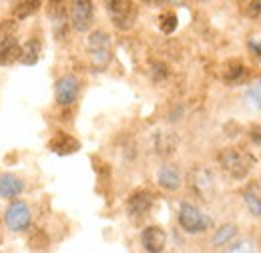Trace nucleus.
Returning a JSON list of instances; mask_svg holds the SVG:
<instances>
[{
  "label": "nucleus",
  "mask_w": 261,
  "mask_h": 253,
  "mask_svg": "<svg viewBox=\"0 0 261 253\" xmlns=\"http://www.w3.org/2000/svg\"><path fill=\"white\" fill-rule=\"evenodd\" d=\"M87 50H89V57H91V64L102 70L107 68L111 63V36L105 31H93L87 38Z\"/></svg>",
  "instance_id": "nucleus-1"
},
{
  "label": "nucleus",
  "mask_w": 261,
  "mask_h": 253,
  "mask_svg": "<svg viewBox=\"0 0 261 253\" xmlns=\"http://www.w3.org/2000/svg\"><path fill=\"white\" fill-rule=\"evenodd\" d=\"M219 163L233 179H243L251 171L255 159L249 153H245L243 149H225L219 155Z\"/></svg>",
  "instance_id": "nucleus-2"
},
{
  "label": "nucleus",
  "mask_w": 261,
  "mask_h": 253,
  "mask_svg": "<svg viewBox=\"0 0 261 253\" xmlns=\"http://www.w3.org/2000/svg\"><path fill=\"white\" fill-rule=\"evenodd\" d=\"M177 219H179L181 229L189 235H199L211 227V219L193 203H181Z\"/></svg>",
  "instance_id": "nucleus-3"
},
{
  "label": "nucleus",
  "mask_w": 261,
  "mask_h": 253,
  "mask_svg": "<svg viewBox=\"0 0 261 253\" xmlns=\"http://www.w3.org/2000/svg\"><path fill=\"white\" fill-rule=\"evenodd\" d=\"M31 221H33V211H31L29 203L22 199H14L4 209V223H6L8 231H12V233L27 231L31 227Z\"/></svg>",
  "instance_id": "nucleus-4"
},
{
  "label": "nucleus",
  "mask_w": 261,
  "mask_h": 253,
  "mask_svg": "<svg viewBox=\"0 0 261 253\" xmlns=\"http://www.w3.org/2000/svg\"><path fill=\"white\" fill-rule=\"evenodd\" d=\"M107 12L113 24L121 31H129L137 20V4L129 0H111L107 2Z\"/></svg>",
  "instance_id": "nucleus-5"
},
{
  "label": "nucleus",
  "mask_w": 261,
  "mask_h": 253,
  "mask_svg": "<svg viewBox=\"0 0 261 253\" xmlns=\"http://www.w3.org/2000/svg\"><path fill=\"white\" fill-rule=\"evenodd\" d=\"M95 18V6L89 0H74L70 4V24L76 32H87Z\"/></svg>",
  "instance_id": "nucleus-6"
},
{
  "label": "nucleus",
  "mask_w": 261,
  "mask_h": 253,
  "mask_svg": "<svg viewBox=\"0 0 261 253\" xmlns=\"http://www.w3.org/2000/svg\"><path fill=\"white\" fill-rule=\"evenodd\" d=\"M81 91V81L74 74H65L55 83V98L61 107H70Z\"/></svg>",
  "instance_id": "nucleus-7"
},
{
  "label": "nucleus",
  "mask_w": 261,
  "mask_h": 253,
  "mask_svg": "<svg viewBox=\"0 0 261 253\" xmlns=\"http://www.w3.org/2000/svg\"><path fill=\"white\" fill-rule=\"evenodd\" d=\"M153 203H155V195L151 191L139 189L130 193V197L127 199V211L133 219H141L151 211Z\"/></svg>",
  "instance_id": "nucleus-8"
},
{
  "label": "nucleus",
  "mask_w": 261,
  "mask_h": 253,
  "mask_svg": "<svg viewBox=\"0 0 261 253\" xmlns=\"http://www.w3.org/2000/svg\"><path fill=\"white\" fill-rule=\"evenodd\" d=\"M141 245L147 253H163L167 245V233L159 225L145 227L141 233Z\"/></svg>",
  "instance_id": "nucleus-9"
},
{
  "label": "nucleus",
  "mask_w": 261,
  "mask_h": 253,
  "mask_svg": "<svg viewBox=\"0 0 261 253\" xmlns=\"http://www.w3.org/2000/svg\"><path fill=\"white\" fill-rule=\"evenodd\" d=\"M191 187L195 189L197 195H201L203 199H209L213 195V189H215V181H213V173L205 167H195L191 171Z\"/></svg>",
  "instance_id": "nucleus-10"
},
{
  "label": "nucleus",
  "mask_w": 261,
  "mask_h": 253,
  "mask_svg": "<svg viewBox=\"0 0 261 253\" xmlns=\"http://www.w3.org/2000/svg\"><path fill=\"white\" fill-rule=\"evenodd\" d=\"M48 149L53 151V153H57V155H72V153H76L79 149H81V143L72 137V135H68V133H55L53 135V139L48 141Z\"/></svg>",
  "instance_id": "nucleus-11"
},
{
  "label": "nucleus",
  "mask_w": 261,
  "mask_h": 253,
  "mask_svg": "<svg viewBox=\"0 0 261 253\" xmlns=\"http://www.w3.org/2000/svg\"><path fill=\"white\" fill-rule=\"evenodd\" d=\"M24 181L12 173H6V171H0V197L2 199H16L22 195L24 191Z\"/></svg>",
  "instance_id": "nucleus-12"
},
{
  "label": "nucleus",
  "mask_w": 261,
  "mask_h": 253,
  "mask_svg": "<svg viewBox=\"0 0 261 253\" xmlns=\"http://www.w3.org/2000/svg\"><path fill=\"white\" fill-rule=\"evenodd\" d=\"M157 183L167 191H177L181 187L183 179H181V171L177 169V165L165 163L163 167L157 171Z\"/></svg>",
  "instance_id": "nucleus-13"
},
{
  "label": "nucleus",
  "mask_w": 261,
  "mask_h": 253,
  "mask_svg": "<svg viewBox=\"0 0 261 253\" xmlns=\"http://www.w3.org/2000/svg\"><path fill=\"white\" fill-rule=\"evenodd\" d=\"M20 57H22V44L14 36H8L0 42V66L16 63L20 61Z\"/></svg>",
  "instance_id": "nucleus-14"
},
{
  "label": "nucleus",
  "mask_w": 261,
  "mask_h": 253,
  "mask_svg": "<svg viewBox=\"0 0 261 253\" xmlns=\"http://www.w3.org/2000/svg\"><path fill=\"white\" fill-rule=\"evenodd\" d=\"M40 50H42L40 42H38L36 38H29V40L22 44V57H20V63L27 64V66L36 64L38 63V59H40Z\"/></svg>",
  "instance_id": "nucleus-15"
},
{
  "label": "nucleus",
  "mask_w": 261,
  "mask_h": 253,
  "mask_svg": "<svg viewBox=\"0 0 261 253\" xmlns=\"http://www.w3.org/2000/svg\"><path fill=\"white\" fill-rule=\"evenodd\" d=\"M235 235H237V225H233V223H225V225H221V227L215 231V235H213V245H215V247L227 245Z\"/></svg>",
  "instance_id": "nucleus-16"
},
{
  "label": "nucleus",
  "mask_w": 261,
  "mask_h": 253,
  "mask_svg": "<svg viewBox=\"0 0 261 253\" xmlns=\"http://www.w3.org/2000/svg\"><path fill=\"white\" fill-rule=\"evenodd\" d=\"M243 77H245V66H243V64L237 63V61L227 63L225 70H223V81H225V83H229V85L239 83Z\"/></svg>",
  "instance_id": "nucleus-17"
},
{
  "label": "nucleus",
  "mask_w": 261,
  "mask_h": 253,
  "mask_svg": "<svg viewBox=\"0 0 261 253\" xmlns=\"http://www.w3.org/2000/svg\"><path fill=\"white\" fill-rule=\"evenodd\" d=\"M38 8H40V2L38 0H31V2H18L12 12H14L16 18H27V16L34 14Z\"/></svg>",
  "instance_id": "nucleus-18"
},
{
  "label": "nucleus",
  "mask_w": 261,
  "mask_h": 253,
  "mask_svg": "<svg viewBox=\"0 0 261 253\" xmlns=\"http://www.w3.org/2000/svg\"><path fill=\"white\" fill-rule=\"evenodd\" d=\"M177 22H179V20H177V14L171 12V10H165V12H161V16H159V29H161L165 34L175 32Z\"/></svg>",
  "instance_id": "nucleus-19"
},
{
  "label": "nucleus",
  "mask_w": 261,
  "mask_h": 253,
  "mask_svg": "<svg viewBox=\"0 0 261 253\" xmlns=\"http://www.w3.org/2000/svg\"><path fill=\"white\" fill-rule=\"evenodd\" d=\"M245 98H247V103L251 105V107H255V109H261V79H257L249 89H247V93H245Z\"/></svg>",
  "instance_id": "nucleus-20"
},
{
  "label": "nucleus",
  "mask_w": 261,
  "mask_h": 253,
  "mask_svg": "<svg viewBox=\"0 0 261 253\" xmlns=\"http://www.w3.org/2000/svg\"><path fill=\"white\" fill-rule=\"evenodd\" d=\"M243 199H245L247 209H249L253 215L261 217V197H259V195H257V193H253V191H245Z\"/></svg>",
  "instance_id": "nucleus-21"
},
{
  "label": "nucleus",
  "mask_w": 261,
  "mask_h": 253,
  "mask_svg": "<svg viewBox=\"0 0 261 253\" xmlns=\"http://www.w3.org/2000/svg\"><path fill=\"white\" fill-rule=\"evenodd\" d=\"M173 149H175V141H173L171 133L157 135V153H171Z\"/></svg>",
  "instance_id": "nucleus-22"
},
{
  "label": "nucleus",
  "mask_w": 261,
  "mask_h": 253,
  "mask_svg": "<svg viewBox=\"0 0 261 253\" xmlns=\"http://www.w3.org/2000/svg\"><path fill=\"white\" fill-rule=\"evenodd\" d=\"M29 245H31L33 249H44V247H48V237H46V233H44V231L34 233L33 237L29 239Z\"/></svg>",
  "instance_id": "nucleus-23"
},
{
  "label": "nucleus",
  "mask_w": 261,
  "mask_h": 253,
  "mask_svg": "<svg viewBox=\"0 0 261 253\" xmlns=\"http://www.w3.org/2000/svg\"><path fill=\"white\" fill-rule=\"evenodd\" d=\"M225 253H255V247L249 241H237L235 245H231Z\"/></svg>",
  "instance_id": "nucleus-24"
},
{
  "label": "nucleus",
  "mask_w": 261,
  "mask_h": 253,
  "mask_svg": "<svg viewBox=\"0 0 261 253\" xmlns=\"http://www.w3.org/2000/svg\"><path fill=\"white\" fill-rule=\"evenodd\" d=\"M249 137H251V141H253L255 145H259V147H261V125L251 127V131H249Z\"/></svg>",
  "instance_id": "nucleus-25"
},
{
  "label": "nucleus",
  "mask_w": 261,
  "mask_h": 253,
  "mask_svg": "<svg viewBox=\"0 0 261 253\" xmlns=\"http://www.w3.org/2000/svg\"><path fill=\"white\" fill-rule=\"evenodd\" d=\"M247 6H249L247 10H249V14H251V16H257V14L261 12V0H257V2H249Z\"/></svg>",
  "instance_id": "nucleus-26"
},
{
  "label": "nucleus",
  "mask_w": 261,
  "mask_h": 253,
  "mask_svg": "<svg viewBox=\"0 0 261 253\" xmlns=\"http://www.w3.org/2000/svg\"><path fill=\"white\" fill-rule=\"evenodd\" d=\"M249 48H251V53H253L257 59H261V38L259 40H251V42H249Z\"/></svg>",
  "instance_id": "nucleus-27"
}]
</instances>
